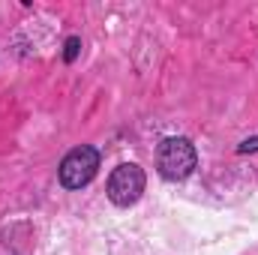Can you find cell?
<instances>
[{
	"label": "cell",
	"instance_id": "6da1fadb",
	"mask_svg": "<svg viewBox=\"0 0 258 255\" xmlns=\"http://www.w3.org/2000/svg\"><path fill=\"white\" fill-rule=\"evenodd\" d=\"M198 153L189 138H165L156 150V165L165 180H186L195 171Z\"/></svg>",
	"mask_w": 258,
	"mask_h": 255
},
{
	"label": "cell",
	"instance_id": "7a4b0ae2",
	"mask_svg": "<svg viewBox=\"0 0 258 255\" xmlns=\"http://www.w3.org/2000/svg\"><path fill=\"white\" fill-rule=\"evenodd\" d=\"M99 171V153L90 144H81L75 150H69L60 162V183L66 189H81L87 186Z\"/></svg>",
	"mask_w": 258,
	"mask_h": 255
},
{
	"label": "cell",
	"instance_id": "3957f363",
	"mask_svg": "<svg viewBox=\"0 0 258 255\" xmlns=\"http://www.w3.org/2000/svg\"><path fill=\"white\" fill-rule=\"evenodd\" d=\"M144 183H147V177H144V171H141L135 162L117 165V168L111 171V177H108V198H111V204H117V207H132V204L141 198Z\"/></svg>",
	"mask_w": 258,
	"mask_h": 255
},
{
	"label": "cell",
	"instance_id": "277c9868",
	"mask_svg": "<svg viewBox=\"0 0 258 255\" xmlns=\"http://www.w3.org/2000/svg\"><path fill=\"white\" fill-rule=\"evenodd\" d=\"M78 51H81V39H78V36H69L66 45H63V60L66 63H72V60L78 57Z\"/></svg>",
	"mask_w": 258,
	"mask_h": 255
},
{
	"label": "cell",
	"instance_id": "5b68a950",
	"mask_svg": "<svg viewBox=\"0 0 258 255\" xmlns=\"http://www.w3.org/2000/svg\"><path fill=\"white\" fill-rule=\"evenodd\" d=\"M258 150V135L255 138H246V141H240L237 144V153H255Z\"/></svg>",
	"mask_w": 258,
	"mask_h": 255
}]
</instances>
